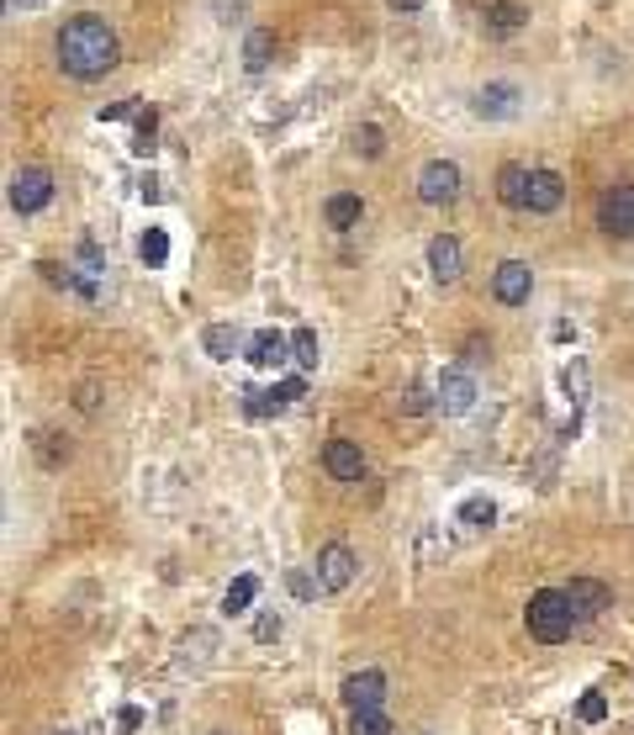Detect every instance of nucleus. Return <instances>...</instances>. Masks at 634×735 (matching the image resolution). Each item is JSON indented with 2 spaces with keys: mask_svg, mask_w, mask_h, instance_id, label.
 Instances as JSON below:
<instances>
[{
  "mask_svg": "<svg viewBox=\"0 0 634 735\" xmlns=\"http://www.w3.org/2000/svg\"><path fill=\"white\" fill-rule=\"evenodd\" d=\"M238 344H243V333H238L233 324H212L206 333H201V350H206L212 360H233Z\"/></svg>",
  "mask_w": 634,
  "mask_h": 735,
  "instance_id": "412c9836",
  "label": "nucleus"
},
{
  "mask_svg": "<svg viewBox=\"0 0 634 735\" xmlns=\"http://www.w3.org/2000/svg\"><path fill=\"white\" fill-rule=\"evenodd\" d=\"M117 33H112V22L106 16H69L64 27H59V69L64 75H75V80H101L112 64H117Z\"/></svg>",
  "mask_w": 634,
  "mask_h": 735,
  "instance_id": "f257e3e1",
  "label": "nucleus"
},
{
  "mask_svg": "<svg viewBox=\"0 0 634 735\" xmlns=\"http://www.w3.org/2000/svg\"><path fill=\"white\" fill-rule=\"evenodd\" d=\"M138 254H143V265H149V270H158V265L169 259V233H164V228H149V233L138 239Z\"/></svg>",
  "mask_w": 634,
  "mask_h": 735,
  "instance_id": "bb28decb",
  "label": "nucleus"
},
{
  "mask_svg": "<svg viewBox=\"0 0 634 735\" xmlns=\"http://www.w3.org/2000/svg\"><path fill=\"white\" fill-rule=\"evenodd\" d=\"M392 11H423V0H386Z\"/></svg>",
  "mask_w": 634,
  "mask_h": 735,
  "instance_id": "ea45409f",
  "label": "nucleus"
},
{
  "mask_svg": "<svg viewBox=\"0 0 634 735\" xmlns=\"http://www.w3.org/2000/svg\"><path fill=\"white\" fill-rule=\"evenodd\" d=\"M270 59H276V33H270V27H254V33L243 38V69L259 75V69H270Z\"/></svg>",
  "mask_w": 634,
  "mask_h": 735,
  "instance_id": "6ab92c4d",
  "label": "nucleus"
},
{
  "mask_svg": "<svg viewBox=\"0 0 634 735\" xmlns=\"http://www.w3.org/2000/svg\"><path fill=\"white\" fill-rule=\"evenodd\" d=\"M138 197H143V202H158V197H164V191H158V180H154V175H143V180H138Z\"/></svg>",
  "mask_w": 634,
  "mask_h": 735,
  "instance_id": "e433bc0d",
  "label": "nucleus"
},
{
  "mask_svg": "<svg viewBox=\"0 0 634 735\" xmlns=\"http://www.w3.org/2000/svg\"><path fill=\"white\" fill-rule=\"evenodd\" d=\"M350 735H392V714L386 709H359V714H350Z\"/></svg>",
  "mask_w": 634,
  "mask_h": 735,
  "instance_id": "a878e982",
  "label": "nucleus"
},
{
  "mask_svg": "<svg viewBox=\"0 0 634 735\" xmlns=\"http://www.w3.org/2000/svg\"><path fill=\"white\" fill-rule=\"evenodd\" d=\"M402 413H429V392H402Z\"/></svg>",
  "mask_w": 634,
  "mask_h": 735,
  "instance_id": "f704fd0d",
  "label": "nucleus"
},
{
  "mask_svg": "<svg viewBox=\"0 0 634 735\" xmlns=\"http://www.w3.org/2000/svg\"><path fill=\"white\" fill-rule=\"evenodd\" d=\"M291 360H296L302 370H317V360H322V344H317L313 328H296V333H291Z\"/></svg>",
  "mask_w": 634,
  "mask_h": 735,
  "instance_id": "b1692460",
  "label": "nucleus"
},
{
  "mask_svg": "<svg viewBox=\"0 0 634 735\" xmlns=\"http://www.w3.org/2000/svg\"><path fill=\"white\" fill-rule=\"evenodd\" d=\"M460 265H466L460 239H449V233L429 239V276H434L439 287H455V281H460Z\"/></svg>",
  "mask_w": 634,
  "mask_h": 735,
  "instance_id": "9b49d317",
  "label": "nucleus"
},
{
  "mask_svg": "<svg viewBox=\"0 0 634 735\" xmlns=\"http://www.w3.org/2000/svg\"><path fill=\"white\" fill-rule=\"evenodd\" d=\"M117 725H122V731H138V725H143V714H138V709H122Z\"/></svg>",
  "mask_w": 634,
  "mask_h": 735,
  "instance_id": "4c0bfd02",
  "label": "nucleus"
},
{
  "mask_svg": "<svg viewBox=\"0 0 634 735\" xmlns=\"http://www.w3.org/2000/svg\"><path fill=\"white\" fill-rule=\"evenodd\" d=\"M529 635L534 641H545V646H560L571 630H576V609H571V598H566V587H540L534 598H529Z\"/></svg>",
  "mask_w": 634,
  "mask_h": 735,
  "instance_id": "f03ea898",
  "label": "nucleus"
},
{
  "mask_svg": "<svg viewBox=\"0 0 634 735\" xmlns=\"http://www.w3.org/2000/svg\"><path fill=\"white\" fill-rule=\"evenodd\" d=\"M355 576H359V556L344 540H333V545L317 550V587H322V593H350Z\"/></svg>",
  "mask_w": 634,
  "mask_h": 735,
  "instance_id": "20e7f679",
  "label": "nucleus"
},
{
  "mask_svg": "<svg viewBox=\"0 0 634 735\" xmlns=\"http://www.w3.org/2000/svg\"><path fill=\"white\" fill-rule=\"evenodd\" d=\"M11 212H22V217H33L42 206L53 202V175L42 169V164H22L16 175H11Z\"/></svg>",
  "mask_w": 634,
  "mask_h": 735,
  "instance_id": "7ed1b4c3",
  "label": "nucleus"
},
{
  "mask_svg": "<svg viewBox=\"0 0 634 735\" xmlns=\"http://www.w3.org/2000/svg\"><path fill=\"white\" fill-rule=\"evenodd\" d=\"M322 466H328L333 482H359L365 477V449L355 440H328L322 445Z\"/></svg>",
  "mask_w": 634,
  "mask_h": 735,
  "instance_id": "f8f14e48",
  "label": "nucleus"
},
{
  "mask_svg": "<svg viewBox=\"0 0 634 735\" xmlns=\"http://www.w3.org/2000/svg\"><path fill=\"white\" fill-rule=\"evenodd\" d=\"M350 149H355V154H365V160H381V149H386V143H381V127L359 123L355 132H350Z\"/></svg>",
  "mask_w": 634,
  "mask_h": 735,
  "instance_id": "cd10ccee",
  "label": "nucleus"
},
{
  "mask_svg": "<svg viewBox=\"0 0 634 735\" xmlns=\"http://www.w3.org/2000/svg\"><path fill=\"white\" fill-rule=\"evenodd\" d=\"M529 291H534V270H529L523 259H503V265L492 270V296H497L503 307H523Z\"/></svg>",
  "mask_w": 634,
  "mask_h": 735,
  "instance_id": "1a4fd4ad",
  "label": "nucleus"
},
{
  "mask_svg": "<svg viewBox=\"0 0 634 735\" xmlns=\"http://www.w3.org/2000/svg\"><path fill=\"white\" fill-rule=\"evenodd\" d=\"M518 101H523V90H518V85L492 80V85H481V90H476L471 112L481 117V123H508V117H518Z\"/></svg>",
  "mask_w": 634,
  "mask_h": 735,
  "instance_id": "6e6552de",
  "label": "nucleus"
},
{
  "mask_svg": "<svg viewBox=\"0 0 634 735\" xmlns=\"http://www.w3.org/2000/svg\"><path fill=\"white\" fill-rule=\"evenodd\" d=\"M523 22H529V11L513 5V0H492V5H486V33H492V38H513Z\"/></svg>",
  "mask_w": 634,
  "mask_h": 735,
  "instance_id": "a211bd4d",
  "label": "nucleus"
},
{
  "mask_svg": "<svg viewBox=\"0 0 634 735\" xmlns=\"http://www.w3.org/2000/svg\"><path fill=\"white\" fill-rule=\"evenodd\" d=\"M217 651V635L212 630H191L186 641H180V667H206Z\"/></svg>",
  "mask_w": 634,
  "mask_h": 735,
  "instance_id": "5701e85b",
  "label": "nucleus"
},
{
  "mask_svg": "<svg viewBox=\"0 0 634 735\" xmlns=\"http://www.w3.org/2000/svg\"><path fill=\"white\" fill-rule=\"evenodd\" d=\"M460 197V164L455 160H429L418 169V202L423 206H449Z\"/></svg>",
  "mask_w": 634,
  "mask_h": 735,
  "instance_id": "423d86ee",
  "label": "nucleus"
},
{
  "mask_svg": "<svg viewBox=\"0 0 634 735\" xmlns=\"http://www.w3.org/2000/svg\"><path fill=\"white\" fill-rule=\"evenodd\" d=\"M154 132H158V117L143 112V117H138V138H132V154H154Z\"/></svg>",
  "mask_w": 634,
  "mask_h": 735,
  "instance_id": "c756f323",
  "label": "nucleus"
},
{
  "mask_svg": "<svg viewBox=\"0 0 634 735\" xmlns=\"http://www.w3.org/2000/svg\"><path fill=\"white\" fill-rule=\"evenodd\" d=\"M339 698H344L350 714H359V709H381V704H386V672H376V667L350 672V677L339 683Z\"/></svg>",
  "mask_w": 634,
  "mask_h": 735,
  "instance_id": "0eeeda50",
  "label": "nucleus"
},
{
  "mask_svg": "<svg viewBox=\"0 0 634 735\" xmlns=\"http://www.w3.org/2000/svg\"><path fill=\"white\" fill-rule=\"evenodd\" d=\"M460 524L492 530V524H497V503H492V497H466V503H460Z\"/></svg>",
  "mask_w": 634,
  "mask_h": 735,
  "instance_id": "393cba45",
  "label": "nucleus"
},
{
  "mask_svg": "<svg viewBox=\"0 0 634 735\" xmlns=\"http://www.w3.org/2000/svg\"><path fill=\"white\" fill-rule=\"evenodd\" d=\"M249 360L259 370H280L291 360V339H286L280 328H259V333L249 339Z\"/></svg>",
  "mask_w": 634,
  "mask_h": 735,
  "instance_id": "2eb2a0df",
  "label": "nucleus"
},
{
  "mask_svg": "<svg viewBox=\"0 0 634 735\" xmlns=\"http://www.w3.org/2000/svg\"><path fill=\"white\" fill-rule=\"evenodd\" d=\"M439 550H449V534H439V530H423V540H418V561L429 567Z\"/></svg>",
  "mask_w": 634,
  "mask_h": 735,
  "instance_id": "7c9ffc66",
  "label": "nucleus"
},
{
  "mask_svg": "<svg viewBox=\"0 0 634 735\" xmlns=\"http://www.w3.org/2000/svg\"><path fill=\"white\" fill-rule=\"evenodd\" d=\"M434 408L449 413V418H460V413L476 408V381L466 376V370H444L434 386Z\"/></svg>",
  "mask_w": 634,
  "mask_h": 735,
  "instance_id": "9d476101",
  "label": "nucleus"
},
{
  "mask_svg": "<svg viewBox=\"0 0 634 735\" xmlns=\"http://www.w3.org/2000/svg\"><path fill=\"white\" fill-rule=\"evenodd\" d=\"M322 217H328L333 233H350V228H359V217H365V202H359L355 191H339V197L322 202Z\"/></svg>",
  "mask_w": 634,
  "mask_h": 735,
  "instance_id": "f3484780",
  "label": "nucleus"
},
{
  "mask_svg": "<svg viewBox=\"0 0 634 735\" xmlns=\"http://www.w3.org/2000/svg\"><path fill=\"white\" fill-rule=\"evenodd\" d=\"M576 720H582V725H603V720H608V698H603V694H582V704H576Z\"/></svg>",
  "mask_w": 634,
  "mask_h": 735,
  "instance_id": "c85d7f7f",
  "label": "nucleus"
},
{
  "mask_svg": "<svg viewBox=\"0 0 634 735\" xmlns=\"http://www.w3.org/2000/svg\"><path fill=\"white\" fill-rule=\"evenodd\" d=\"M212 735H217V731H212Z\"/></svg>",
  "mask_w": 634,
  "mask_h": 735,
  "instance_id": "a19ab883",
  "label": "nucleus"
},
{
  "mask_svg": "<svg viewBox=\"0 0 634 735\" xmlns=\"http://www.w3.org/2000/svg\"><path fill=\"white\" fill-rule=\"evenodd\" d=\"M254 598H259V576L254 572L233 576V582H228V593H223V613H228V619H233V613H249L254 609Z\"/></svg>",
  "mask_w": 634,
  "mask_h": 735,
  "instance_id": "aec40b11",
  "label": "nucleus"
},
{
  "mask_svg": "<svg viewBox=\"0 0 634 735\" xmlns=\"http://www.w3.org/2000/svg\"><path fill=\"white\" fill-rule=\"evenodd\" d=\"M587 386H593V376H587V360H582V355H571V360H566V370H560V392H566V397L582 408V403H587Z\"/></svg>",
  "mask_w": 634,
  "mask_h": 735,
  "instance_id": "4be33fe9",
  "label": "nucleus"
},
{
  "mask_svg": "<svg viewBox=\"0 0 634 735\" xmlns=\"http://www.w3.org/2000/svg\"><path fill=\"white\" fill-rule=\"evenodd\" d=\"M291 593H296V598H313L317 593V582L307 572H291Z\"/></svg>",
  "mask_w": 634,
  "mask_h": 735,
  "instance_id": "c9c22d12",
  "label": "nucleus"
},
{
  "mask_svg": "<svg viewBox=\"0 0 634 735\" xmlns=\"http://www.w3.org/2000/svg\"><path fill=\"white\" fill-rule=\"evenodd\" d=\"M597 228L613 233V239H634V186L619 180L597 197Z\"/></svg>",
  "mask_w": 634,
  "mask_h": 735,
  "instance_id": "39448f33",
  "label": "nucleus"
},
{
  "mask_svg": "<svg viewBox=\"0 0 634 735\" xmlns=\"http://www.w3.org/2000/svg\"><path fill=\"white\" fill-rule=\"evenodd\" d=\"M270 392H276L280 403H296V397L307 392V381H302V376H286V381H276V386H270Z\"/></svg>",
  "mask_w": 634,
  "mask_h": 735,
  "instance_id": "473e14b6",
  "label": "nucleus"
},
{
  "mask_svg": "<svg viewBox=\"0 0 634 735\" xmlns=\"http://www.w3.org/2000/svg\"><path fill=\"white\" fill-rule=\"evenodd\" d=\"M280 630H286V624H280V613H259V619H254V641H259V646L280 641Z\"/></svg>",
  "mask_w": 634,
  "mask_h": 735,
  "instance_id": "2f4dec72",
  "label": "nucleus"
},
{
  "mask_svg": "<svg viewBox=\"0 0 634 735\" xmlns=\"http://www.w3.org/2000/svg\"><path fill=\"white\" fill-rule=\"evenodd\" d=\"M560 202H566V180L555 169H529V212L550 217V212H560Z\"/></svg>",
  "mask_w": 634,
  "mask_h": 735,
  "instance_id": "4468645a",
  "label": "nucleus"
},
{
  "mask_svg": "<svg viewBox=\"0 0 634 735\" xmlns=\"http://www.w3.org/2000/svg\"><path fill=\"white\" fill-rule=\"evenodd\" d=\"M5 5H11V11H42L48 0H5Z\"/></svg>",
  "mask_w": 634,
  "mask_h": 735,
  "instance_id": "58836bf2",
  "label": "nucleus"
},
{
  "mask_svg": "<svg viewBox=\"0 0 634 735\" xmlns=\"http://www.w3.org/2000/svg\"><path fill=\"white\" fill-rule=\"evenodd\" d=\"M497 202L513 206V212H529V169L523 164H503L497 169Z\"/></svg>",
  "mask_w": 634,
  "mask_h": 735,
  "instance_id": "dca6fc26",
  "label": "nucleus"
},
{
  "mask_svg": "<svg viewBox=\"0 0 634 735\" xmlns=\"http://www.w3.org/2000/svg\"><path fill=\"white\" fill-rule=\"evenodd\" d=\"M566 598H571V609H576V624H582V619H597V613L613 604V593H608L597 576H571V582H566Z\"/></svg>",
  "mask_w": 634,
  "mask_h": 735,
  "instance_id": "ddd939ff",
  "label": "nucleus"
},
{
  "mask_svg": "<svg viewBox=\"0 0 634 735\" xmlns=\"http://www.w3.org/2000/svg\"><path fill=\"white\" fill-rule=\"evenodd\" d=\"M101 117H106V123H122V117H143V112H138V101H117V106H106Z\"/></svg>",
  "mask_w": 634,
  "mask_h": 735,
  "instance_id": "72a5a7b5",
  "label": "nucleus"
}]
</instances>
